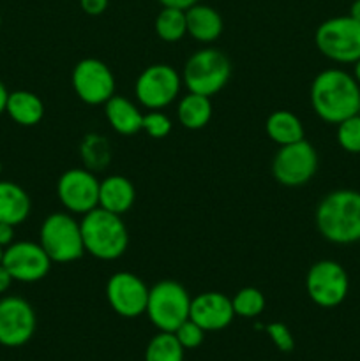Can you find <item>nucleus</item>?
Returning a JSON list of instances; mask_svg holds the SVG:
<instances>
[{
  "mask_svg": "<svg viewBox=\"0 0 360 361\" xmlns=\"http://www.w3.org/2000/svg\"><path fill=\"white\" fill-rule=\"evenodd\" d=\"M311 106L327 123H341L360 109V85L342 69H325L311 83Z\"/></svg>",
  "mask_w": 360,
  "mask_h": 361,
  "instance_id": "nucleus-1",
  "label": "nucleus"
},
{
  "mask_svg": "<svg viewBox=\"0 0 360 361\" xmlns=\"http://www.w3.org/2000/svg\"><path fill=\"white\" fill-rule=\"evenodd\" d=\"M314 222L325 240L337 245L360 242V192L337 189L318 203Z\"/></svg>",
  "mask_w": 360,
  "mask_h": 361,
  "instance_id": "nucleus-2",
  "label": "nucleus"
},
{
  "mask_svg": "<svg viewBox=\"0 0 360 361\" xmlns=\"http://www.w3.org/2000/svg\"><path fill=\"white\" fill-rule=\"evenodd\" d=\"M120 217L122 215L112 214L101 207L85 214L80 222L85 252L101 261L122 257L129 245V233Z\"/></svg>",
  "mask_w": 360,
  "mask_h": 361,
  "instance_id": "nucleus-3",
  "label": "nucleus"
},
{
  "mask_svg": "<svg viewBox=\"0 0 360 361\" xmlns=\"http://www.w3.org/2000/svg\"><path fill=\"white\" fill-rule=\"evenodd\" d=\"M232 76V63L228 56L217 48H203L187 59L182 71V81L193 94H219L228 85Z\"/></svg>",
  "mask_w": 360,
  "mask_h": 361,
  "instance_id": "nucleus-4",
  "label": "nucleus"
},
{
  "mask_svg": "<svg viewBox=\"0 0 360 361\" xmlns=\"http://www.w3.org/2000/svg\"><path fill=\"white\" fill-rule=\"evenodd\" d=\"M39 243L53 263H73L85 254L80 222L67 212H55L42 221Z\"/></svg>",
  "mask_w": 360,
  "mask_h": 361,
  "instance_id": "nucleus-5",
  "label": "nucleus"
},
{
  "mask_svg": "<svg viewBox=\"0 0 360 361\" xmlns=\"http://www.w3.org/2000/svg\"><path fill=\"white\" fill-rule=\"evenodd\" d=\"M191 296L176 281H159L148 291L145 314L159 331H175L184 321L189 319Z\"/></svg>",
  "mask_w": 360,
  "mask_h": 361,
  "instance_id": "nucleus-6",
  "label": "nucleus"
},
{
  "mask_svg": "<svg viewBox=\"0 0 360 361\" xmlns=\"http://www.w3.org/2000/svg\"><path fill=\"white\" fill-rule=\"evenodd\" d=\"M318 51L337 63L360 60V21L352 16H335L323 21L314 32Z\"/></svg>",
  "mask_w": 360,
  "mask_h": 361,
  "instance_id": "nucleus-7",
  "label": "nucleus"
},
{
  "mask_svg": "<svg viewBox=\"0 0 360 361\" xmlns=\"http://www.w3.org/2000/svg\"><path fill=\"white\" fill-rule=\"evenodd\" d=\"M307 296L321 309H335L346 300L349 279L342 264L332 259L316 261L306 275Z\"/></svg>",
  "mask_w": 360,
  "mask_h": 361,
  "instance_id": "nucleus-8",
  "label": "nucleus"
},
{
  "mask_svg": "<svg viewBox=\"0 0 360 361\" xmlns=\"http://www.w3.org/2000/svg\"><path fill=\"white\" fill-rule=\"evenodd\" d=\"M182 76L168 63H152L145 67L134 85L138 102L147 109H162L180 94Z\"/></svg>",
  "mask_w": 360,
  "mask_h": 361,
  "instance_id": "nucleus-9",
  "label": "nucleus"
},
{
  "mask_svg": "<svg viewBox=\"0 0 360 361\" xmlns=\"http://www.w3.org/2000/svg\"><path fill=\"white\" fill-rule=\"evenodd\" d=\"M318 152L307 140L279 147L272 161V175L281 185L300 187L318 171Z\"/></svg>",
  "mask_w": 360,
  "mask_h": 361,
  "instance_id": "nucleus-10",
  "label": "nucleus"
},
{
  "mask_svg": "<svg viewBox=\"0 0 360 361\" xmlns=\"http://www.w3.org/2000/svg\"><path fill=\"white\" fill-rule=\"evenodd\" d=\"M71 81L74 94L88 106L104 104L115 95V76L112 69L99 59L88 56L80 60L74 66Z\"/></svg>",
  "mask_w": 360,
  "mask_h": 361,
  "instance_id": "nucleus-11",
  "label": "nucleus"
},
{
  "mask_svg": "<svg viewBox=\"0 0 360 361\" xmlns=\"http://www.w3.org/2000/svg\"><path fill=\"white\" fill-rule=\"evenodd\" d=\"M56 196L67 212L85 215L99 207V180L87 168L67 169L56 182Z\"/></svg>",
  "mask_w": 360,
  "mask_h": 361,
  "instance_id": "nucleus-12",
  "label": "nucleus"
},
{
  "mask_svg": "<svg viewBox=\"0 0 360 361\" xmlns=\"http://www.w3.org/2000/svg\"><path fill=\"white\" fill-rule=\"evenodd\" d=\"M52 263L53 261L39 242H13L4 249L2 264L13 281L23 284L42 281L52 270Z\"/></svg>",
  "mask_w": 360,
  "mask_h": 361,
  "instance_id": "nucleus-13",
  "label": "nucleus"
},
{
  "mask_svg": "<svg viewBox=\"0 0 360 361\" xmlns=\"http://www.w3.org/2000/svg\"><path fill=\"white\" fill-rule=\"evenodd\" d=\"M37 317L30 303L21 296H4L0 300V345L21 348L35 334Z\"/></svg>",
  "mask_w": 360,
  "mask_h": 361,
  "instance_id": "nucleus-14",
  "label": "nucleus"
},
{
  "mask_svg": "<svg viewBox=\"0 0 360 361\" xmlns=\"http://www.w3.org/2000/svg\"><path fill=\"white\" fill-rule=\"evenodd\" d=\"M148 288L138 275L131 271H116L106 282V298L109 307L120 317L134 319L143 316L148 303Z\"/></svg>",
  "mask_w": 360,
  "mask_h": 361,
  "instance_id": "nucleus-15",
  "label": "nucleus"
},
{
  "mask_svg": "<svg viewBox=\"0 0 360 361\" xmlns=\"http://www.w3.org/2000/svg\"><path fill=\"white\" fill-rule=\"evenodd\" d=\"M233 312L232 298L217 291H205L191 300L189 319L200 324L205 331H221L232 324Z\"/></svg>",
  "mask_w": 360,
  "mask_h": 361,
  "instance_id": "nucleus-16",
  "label": "nucleus"
},
{
  "mask_svg": "<svg viewBox=\"0 0 360 361\" xmlns=\"http://www.w3.org/2000/svg\"><path fill=\"white\" fill-rule=\"evenodd\" d=\"M136 201L133 182L122 175H109L99 182V207L112 214L124 215Z\"/></svg>",
  "mask_w": 360,
  "mask_h": 361,
  "instance_id": "nucleus-17",
  "label": "nucleus"
},
{
  "mask_svg": "<svg viewBox=\"0 0 360 361\" xmlns=\"http://www.w3.org/2000/svg\"><path fill=\"white\" fill-rule=\"evenodd\" d=\"M186 21H187V34L198 42H210L217 41L222 34V16L210 6L203 4H194L193 7L186 9Z\"/></svg>",
  "mask_w": 360,
  "mask_h": 361,
  "instance_id": "nucleus-18",
  "label": "nucleus"
},
{
  "mask_svg": "<svg viewBox=\"0 0 360 361\" xmlns=\"http://www.w3.org/2000/svg\"><path fill=\"white\" fill-rule=\"evenodd\" d=\"M32 201L27 190L9 180H0V222L20 226L28 219Z\"/></svg>",
  "mask_w": 360,
  "mask_h": 361,
  "instance_id": "nucleus-19",
  "label": "nucleus"
},
{
  "mask_svg": "<svg viewBox=\"0 0 360 361\" xmlns=\"http://www.w3.org/2000/svg\"><path fill=\"white\" fill-rule=\"evenodd\" d=\"M104 115L112 129L122 136H133L141 130L143 113L133 101L122 95H113L109 101L104 102Z\"/></svg>",
  "mask_w": 360,
  "mask_h": 361,
  "instance_id": "nucleus-20",
  "label": "nucleus"
},
{
  "mask_svg": "<svg viewBox=\"0 0 360 361\" xmlns=\"http://www.w3.org/2000/svg\"><path fill=\"white\" fill-rule=\"evenodd\" d=\"M6 113L18 126L34 127L44 116V102L34 92L14 90L9 92Z\"/></svg>",
  "mask_w": 360,
  "mask_h": 361,
  "instance_id": "nucleus-21",
  "label": "nucleus"
},
{
  "mask_svg": "<svg viewBox=\"0 0 360 361\" xmlns=\"http://www.w3.org/2000/svg\"><path fill=\"white\" fill-rule=\"evenodd\" d=\"M265 130H267V136L279 147L306 140L302 120L288 109H277L270 113L265 122Z\"/></svg>",
  "mask_w": 360,
  "mask_h": 361,
  "instance_id": "nucleus-22",
  "label": "nucleus"
},
{
  "mask_svg": "<svg viewBox=\"0 0 360 361\" xmlns=\"http://www.w3.org/2000/svg\"><path fill=\"white\" fill-rule=\"evenodd\" d=\"M176 116L180 123L189 130H200L208 126L212 118V102L210 97L189 92L184 95L176 106Z\"/></svg>",
  "mask_w": 360,
  "mask_h": 361,
  "instance_id": "nucleus-23",
  "label": "nucleus"
},
{
  "mask_svg": "<svg viewBox=\"0 0 360 361\" xmlns=\"http://www.w3.org/2000/svg\"><path fill=\"white\" fill-rule=\"evenodd\" d=\"M80 157L83 168L94 173L102 171L112 162V143L102 134L88 133L80 143Z\"/></svg>",
  "mask_w": 360,
  "mask_h": 361,
  "instance_id": "nucleus-24",
  "label": "nucleus"
},
{
  "mask_svg": "<svg viewBox=\"0 0 360 361\" xmlns=\"http://www.w3.org/2000/svg\"><path fill=\"white\" fill-rule=\"evenodd\" d=\"M155 34L164 42H179L187 34L186 11L175 7H162L155 18Z\"/></svg>",
  "mask_w": 360,
  "mask_h": 361,
  "instance_id": "nucleus-25",
  "label": "nucleus"
},
{
  "mask_svg": "<svg viewBox=\"0 0 360 361\" xmlns=\"http://www.w3.org/2000/svg\"><path fill=\"white\" fill-rule=\"evenodd\" d=\"M182 348L172 331H159L148 341L145 349V361H184Z\"/></svg>",
  "mask_w": 360,
  "mask_h": 361,
  "instance_id": "nucleus-26",
  "label": "nucleus"
},
{
  "mask_svg": "<svg viewBox=\"0 0 360 361\" xmlns=\"http://www.w3.org/2000/svg\"><path fill=\"white\" fill-rule=\"evenodd\" d=\"M232 305L235 316L254 319L265 310V296L256 288H242L232 298Z\"/></svg>",
  "mask_w": 360,
  "mask_h": 361,
  "instance_id": "nucleus-27",
  "label": "nucleus"
},
{
  "mask_svg": "<svg viewBox=\"0 0 360 361\" xmlns=\"http://www.w3.org/2000/svg\"><path fill=\"white\" fill-rule=\"evenodd\" d=\"M337 143L348 154H360V115L349 116L337 123Z\"/></svg>",
  "mask_w": 360,
  "mask_h": 361,
  "instance_id": "nucleus-28",
  "label": "nucleus"
},
{
  "mask_svg": "<svg viewBox=\"0 0 360 361\" xmlns=\"http://www.w3.org/2000/svg\"><path fill=\"white\" fill-rule=\"evenodd\" d=\"M173 129V123L168 115L161 111V109H150L143 115V122H141V130L148 134L154 140H162L168 136Z\"/></svg>",
  "mask_w": 360,
  "mask_h": 361,
  "instance_id": "nucleus-29",
  "label": "nucleus"
},
{
  "mask_svg": "<svg viewBox=\"0 0 360 361\" xmlns=\"http://www.w3.org/2000/svg\"><path fill=\"white\" fill-rule=\"evenodd\" d=\"M173 334H175L176 341L182 344L184 349H196L203 344L205 334H207V331H205L200 324L194 323L193 319H187L184 321Z\"/></svg>",
  "mask_w": 360,
  "mask_h": 361,
  "instance_id": "nucleus-30",
  "label": "nucleus"
},
{
  "mask_svg": "<svg viewBox=\"0 0 360 361\" xmlns=\"http://www.w3.org/2000/svg\"><path fill=\"white\" fill-rule=\"evenodd\" d=\"M263 330L281 353H292L295 349V338L284 323H268L265 324Z\"/></svg>",
  "mask_w": 360,
  "mask_h": 361,
  "instance_id": "nucleus-31",
  "label": "nucleus"
},
{
  "mask_svg": "<svg viewBox=\"0 0 360 361\" xmlns=\"http://www.w3.org/2000/svg\"><path fill=\"white\" fill-rule=\"evenodd\" d=\"M109 0H80V6L88 16H99L108 9Z\"/></svg>",
  "mask_w": 360,
  "mask_h": 361,
  "instance_id": "nucleus-32",
  "label": "nucleus"
},
{
  "mask_svg": "<svg viewBox=\"0 0 360 361\" xmlns=\"http://www.w3.org/2000/svg\"><path fill=\"white\" fill-rule=\"evenodd\" d=\"M14 228L16 226L7 224V222H0V247L6 249L14 242Z\"/></svg>",
  "mask_w": 360,
  "mask_h": 361,
  "instance_id": "nucleus-33",
  "label": "nucleus"
},
{
  "mask_svg": "<svg viewBox=\"0 0 360 361\" xmlns=\"http://www.w3.org/2000/svg\"><path fill=\"white\" fill-rule=\"evenodd\" d=\"M162 7H175V9H189L194 4H198V0H159Z\"/></svg>",
  "mask_w": 360,
  "mask_h": 361,
  "instance_id": "nucleus-34",
  "label": "nucleus"
},
{
  "mask_svg": "<svg viewBox=\"0 0 360 361\" xmlns=\"http://www.w3.org/2000/svg\"><path fill=\"white\" fill-rule=\"evenodd\" d=\"M11 284H13V277H11L9 271L6 270V267L0 263V295L7 293V289L11 288Z\"/></svg>",
  "mask_w": 360,
  "mask_h": 361,
  "instance_id": "nucleus-35",
  "label": "nucleus"
},
{
  "mask_svg": "<svg viewBox=\"0 0 360 361\" xmlns=\"http://www.w3.org/2000/svg\"><path fill=\"white\" fill-rule=\"evenodd\" d=\"M7 97H9V90L6 88V85L0 81V115L6 113V106H7Z\"/></svg>",
  "mask_w": 360,
  "mask_h": 361,
  "instance_id": "nucleus-36",
  "label": "nucleus"
},
{
  "mask_svg": "<svg viewBox=\"0 0 360 361\" xmlns=\"http://www.w3.org/2000/svg\"><path fill=\"white\" fill-rule=\"evenodd\" d=\"M349 16H352L353 20L360 21V0H355V2L352 4V7H349Z\"/></svg>",
  "mask_w": 360,
  "mask_h": 361,
  "instance_id": "nucleus-37",
  "label": "nucleus"
},
{
  "mask_svg": "<svg viewBox=\"0 0 360 361\" xmlns=\"http://www.w3.org/2000/svg\"><path fill=\"white\" fill-rule=\"evenodd\" d=\"M353 76H355L356 83L360 85V60H356V62H355V69H353Z\"/></svg>",
  "mask_w": 360,
  "mask_h": 361,
  "instance_id": "nucleus-38",
  "label": "nucleus"
},
{
  "mask_svg": "<svg viewBox=\"0 0 360 361\" xmlns=\"http://www.w3.org/2000/svg\"><path fill=\"white\" fill-rule=\"evenodd\" d=\"M2 256H4V249L0 247V263H2Z\"/></svg>",
  "mask_w": 360,
  "mask_h": 361,
  "instance_id": "nucleus-39",
  "label": "nucleus"
},
{
  "mask_svg": "<svg viewBox=\"0 0 360 361\" xmlns=\"http://www.w3.org/2000/svg\"><path fill=\"white\" fill-rule=\"evenodd\" d=\"M0 176H2V162H0Z\"/></svg>",
  "mask_w": 360,
  "mask_h": 361,
  "instance_id": "nucleus-40",
  "label": "nucleus"
},
{
  "mask_svg": "<svg viewBox=\"0 0 360 361\" xmlns=\"http://www.w3.org/2000/svg\"><path fill=\"white\" fill-rule=\"evenodd\" d=\"M0 27H2V16H0Z\"/></svg>",
  "mask_w": 360,
  "mask_h": 361,
  "instance_id": "nucleus-41",
  "label": "nucleus"
},
{
  "mask_svg": "<svg viewBox=\"0 0 360 361\" xmlns=\"http://www.w3.org/2000/svg\"><path fill=\"white\" fill-rule=\"evenodd\" d=\"M359 115H360V109H359Z\"/></svg>",
  "mask_w": 360,
  "mask_h": 361,
  "instance_id": "nucleus-42",
  "label": "nucleus"
}]
</instances>
